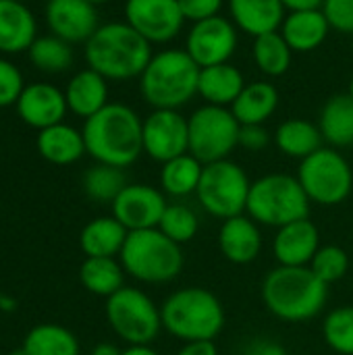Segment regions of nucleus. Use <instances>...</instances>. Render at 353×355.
Here are the masks:
<instances>
[{
    "label": "nucleus",
    "instance_id": "f257e3e1",
    "mask_svg": "<svg viewBox=\"0 0 353 355\" xmlns=\"http://www.w3.org/2000/svg\"><path fill=\"white\" fill-rule=\"evenodd\" d=\"M85 152L100 164L117 168L131 166L144 154V121L119 102H108L81 129Z\"/></svg>",
    "mask_w": 353,
    "mask_h": 355
},
{
    "label": "nucleus",
    "instance_id": "f03ea898",
    "mask_svg": "<svg viewBox=\"0 0 353 355\" xmlns=\"http://www.w3.org/2000/svg\"><path fill=\"white\" fill-rule=\"evenodd\" d=\"M264 308L285 322H308L316 318L329 300V285L310 266H277L260 287Z\"/></svg>",
    "mask_w": 353,
    "mask_h": 355
},
{
    "label": "nucleus",
    "instance_id": "7ed1b4c3",
    "mask_svg": "<svg viewBox=\"0 0 353 355\" xmlns=\"http://www.w3.org/2000/svg\"><path fill=\"white\" fill-rule=\"evenodd\" d=\"M152 56V44L127 21L104 23L85 42V60L89 69L112 81L139 77Z\"/></svg>",
    "mask_w": 353,
    "mask_h": 355
},
{
    "label": "nucleus",
    "instance_id": "20e7f679",
    "mask_svg": "<svg viewBox=\"0 0 353 355\" xmlns=\"http://www.w3.org/2000/svg\"><path fill=\"white\" fill-rule=\"evenodd\" d=\"M200 67L185 48L156 52L139 75L141 98L154 110H179L198 96Z\"/></svg>",
    "mask_w": 353,
    "mask_h": 355
},
{
    "label": "nucleus",
    "instance_id": "39448f33",
    "mask_svg": "<svg viewBox=\"0 0 353 355\" xmlns=\"http://www.w3.org/2000/svg\"><path fill=\"white\" fill-rule=\"evenodd\" d=\"M162 329L183 343L214 341L225 329L221 300L202 287H185L171 293L160 306Z\"/></svg>",
    "mask_w": 353,
    "mask_h": 355
},
{
    "label": "nucleus",
    "instance_id": "423d86ee",
    "mask_svg": "<svg viewBox=\"0 0 353 355\" xmlns=\"http://www.w3.org/2000/svg\"><path fill=\"white\" fill-rule=\"evenodd\" d=\"M119 258L127 275L148 285L175 281L185 264L181 245L169 239L160 229L131 231Z\"/></svg>",
    "mask_w": 353,
    "mask_h": 355
},
{
    "label": "nucleus",
    "instance_id": "0eeeda50",
    "mask_svg": "<svg viewBox=\"0 0 353 355\" xmlns=\"http://www.w3.org/2000/svg\"><path fill=\"white\" fill-rule=\"evenodd\" d=\"M310 204L298 177L270 173L252 181L246 212L258 225L281 229L289 223L308 218Z\"/></svg>",
    "mask_w": 353,
    "mask_h": 355
},
{
    "label": "nucleus",
    "instance_id": "6e6552de",
    "mask_svg": "<svg viewBox=\"0 0 353 355\" xmlns=\"http://www.w3.org/2000/svg\"><path fill=\"white\" fill-rule=\"evenodd\" d=\"M250 189L252 181L248 173L237 162L227 158L204 164L196 196L210 216L227 220L248 210Z\"/></svg>",
    "mask_w": 353,
    "mask_h": 355
},
{
    "label": "nucleus",
    "instance_id": "1a4fd4ad",
    "mask_svg": "<svg viewBox=\"0 0 353 355\" xmlns=\"http://www.w3.org/2000/svg\"><path fill=\"white\" fill-rule=\"evenodd\" d=\"M298 181L310 202L318 206H339L353 189L350 162L335 148H320L300 162Z\"/></svg>",
    "mask_w": 353,
    "mask_h": 355
},
{
    "label": "nucleus",
    "instance_id": "9d476101",
    "mask_svg": "<svg viewBox=\"0 0 353 355\" xmlns=\"http://www.w3.org/2000/svg\"><path fill=\"white\" fill-rule=\"evenodd\" d=\"M189 154L202 164L227 160L239 148V121L227 106L204 104L187 116Z\"/></svg>",
    "mask_w": 353,
    "mask_h": 355
},
{
    "label": "nucleus",
    "instance_id": "9b49d317",
    "mask_svg": "<svg viewBox=\"0 0 353 355\" xmlns=\"http://www.w3.org/2000/svg\"><path fill=\"white\" fill-rule=\"evenodd\" d=\"M106 318L114 335L129 345H150L162 329L160 308L133 287H123L106 300Z\"/></svg>",
    "mask_w": 353,
    "mask_h": 355
},
{
    "label": "nucleus",
    "instance_id": "f8f14e48",
    "mask_svg": "<svg viewBox=\"0 0 353 355\" xmlns=\"http://www.w3.org/2000/svg\"><path fill=\"white\" fill-rule=\"evenodd\" d=\"M237 27L227 17H210L191 25L185 37V52L200 69L229 62L237 50Z\"/></svg>",
    "mask_w": 353,
    "mask_h": 355
},
{
    "label": "nucleus",
    "instance_id": "ddd939ff",
    "mask_svg": "<svg viewBox=\"0 0 353 355\" xmlns=\"http://www.w3.org/2000/svg\"><path fill=\"white\" fill-rule=\"evenodd\" d=\"M125 21L150 44H166L179 35L185 17L179 0H127Z\"/></svg>",
    "mask_w": 353,
    "mask_h": 355
},
{
    "label": "nucleus",
    "instance_id": "4468645a",
    "mask_svg": "<svg viewBox=\"0 0 353 355\" xmlns=\"http://www.w3.org/2000/svg\"><path fill=\"white\" fill-rule=\"evenodd\" d=\"M144 152L160 164L187 154V119L179 110H152L144 119Z\"/></svg>",
    "mask_w": 353,
    "mask_h": 355
},
{
    "label": "nucleus",
    "instance_id": "2eb2a0df",
    "mask_svg": "<svg viewBox=\"0 0 353 355\" xmlns=\"http://www.w3.org/2000/svg\"><path fill=\"white\" fill-rule=\"evenodd\" d=\"M166 196L146 183H127V187L112 202V216L131 233L158 229L166 210Z\"/></svg>",
    "mask_w": 353,
    "mask_h": 355
},
{
    "label": "nucleus",
    "instance_id": "dca6fc26",
    "mask_svg": "<svg viewBox=\"0 0 353 355\" xmlns=\"http://www.w3.org/2000/svg\"><path fill=\"white\" fill-rule=\"evenodd\" d=\"M46 21L52 33L69 44L87 42L100 27L96 4L87 0H50Z\"/></svg>",
    "mask_w": 353,
    "mask_h": 355
},
{
    "label": "nucleus",
    "instance_id": "f3484780",
    "mask_svg": "<svg viewBox=\"0 0 353 355\" xmlns=\"http://www.w3.org/2000/svg\"><path fill=\"white\" fill-rule=\"evenodd\" d=\"M67 98L56 85L50 83H31L23 87L17 100V112L23 123L35 129H46L62 123L67 114Z\"/></svg>",
    "mask_w": 353,
    "mask_h": 355
},
{
    "label": "nucleus",
    "instance_id": "a211bd4d",
    "mask_svg": "<svg viewBox=\"0 0 353 355\" xmlns=\"http://www.w3.org/2000/svg\"><path fill=\"white\" fill-rule=\"evenodd\" d=\"M320 250V233L310 218H302L277 229L273 254L279 266H310Z\"/></svg>",
    "mask_w": 353,
    "mask_h": 355
},
{
    "label": "nucleus",
    "instance_id": "6ab92c4d",
    "mask_svg": "<svg viewBox=\"0 0 353 355\" xmlns=\"http://www.w3.org/2000/svg\"><path fill=\"white\" fill-rule=\"evenodd\" d=\"M218 250L231 264L246 266L262 252V233L258 223L246 214L223 220L218 231Z\"/></svg>",
    "mask_w": 353,
    "mask_h": 355
},
{
    "label": "nucleus",
    "instance_id": "aec40b11",
    "mask_svg": "<svg viewBox=\"0 0 353 355\" xmlns=\"http://www.w3.org/2000/svg\"><path fill=\"white\" fill-rule=\"evenodd\" d=\"M229 12L235 27L252 37L279 31L285 21L281 0H229Z\"/></svg>",
    "mask_w": 353,
    "mask_h": 355
},
{
    "label": "nucleus",
    "instance_id": "412c9836",
    "mask_svg": "<svg viewBox=\"0 0 353 355\" xmlns=\"http://www.w3.org/2000/svg\"><path fill=\"white\" fill-rule=\"evenodd\" d=\"M279 31L293 52H312L327 40L331 23L322 8L295 10L285 15V21Z\"/></svg>",
    "mask_w": 353,
    "mask_h": 355
},
{
    "label": "nucleus",
    "instance_id": "4be33fe9",
    "mask_svg": "<svg viewBox=\"0 0 353 355\" xmlns=\"http://www.w3.org/2000/svg\"><path fill=\"white\" fill-rule=\"evenodd\" d=\"M35 42V19L21 0H0V52L17 54Z\"/></svg>",
    "mask_w": 353,
    "mask_h": 355
},
{
    "label": "nucleus",
    "instance_id": "5701e85b",
    "mask_svg": "<svg viewBox=\"0 0 353 355\" xmlns=\"http://www.w3.org/2000/svg\"><path fill=\"white\" fill-rule=\"evenodd\" d=\"M108 79L96 73L94 69L79 71L67 85L64 98L71 112L81 119L94 116L108 104Z\"/></svg>",
    "mask_w": 353,
    "mask_h": 355
},
{
    "label": "nucleus",
    "instance_id": "b1692460",
    "mask_svg": "<svg viewBox=\"0 0 353 355\" xmlns=\"http://www.w3.org/2000/svg\"><path fill=\"white\" fill-rule=\"evenodd\" d=\"M243 87H246L243 73L231 62L200 69L198 96H202L206 104L231 108V104L237 100Z\"/></svg>",
    "mask_w": 353,
    "mask_h": 355
},
{
    "label": "nucleus",
    "instance_id": "393cba45",
    "mask_svg": "<svg viewBox=\"0 0 353 355\" xmlns=\"http://www.w3.org/2000/svg\"><path fill=\"white\" fill-rule=\"evenodd\" d=\"M279 106V92L270 81L246 83L237 100L231 104V112L239 125H264Z\"/></svg>",
    "mask_w": 353,
    "mask_h": 355
},
{
    "label": "nucleus",
    "instance_id": "a878e982",
    "mask_svg": "<svg viewBox=\"0 0 353 355\" xmlns=\"http://www.w3.org/2000/svg\"><path fill=\"white\" fill-rule=\"evenodd\" d=\"M127 235L129 231L114 216H100L83 227L79 245L87 258H114L121 256Z\"/></svg>",
    "mask_w": 353,
    "mask_h": 355
},
{
    "label": "nucleus",
    "instance_id": "bb28decb",
    "mask_svg": "<svg viewBox=\"0 0 353 355\" xmlns=\"http://www.w3.org/2000/svg\"><path fill=\"white\" fill-rule=\"evenodd\" d=\"M37 152L52 164H73L85 154L83 133L64 123L46 127L37 135Z\"/></svg>",
    "mask_w": 353,
    "mask_h": 355
},
{
    "label": "nucleus",
    "instance_id": "cd10ccee",
    "mask_svg": "<svg viewBox=\"0 0 353 355\" xmlns=\"http://www.w3.org/2000/svg\"><path fill=\"white\" fill-rule=\"evenodd\" d=\"M318 129L331 148L353 146V100L350 94H339L327 100L320 110Z\"/></svg>",
    "mask_w": 353,
    "mask_h": 355
},
{
    "label": "nucleus",
    "instance_id": "c85d7f7f",
    "mask_svg": "<svg viewBox=\"0 0 353 355\" xmlns=\"http://www.w3.org/2000/svg\"><path fill=\"white\" fill-rule=\"evenodd\" d=\"M273 141L281 154H285L289 158L304 160L310 154H314L316 150H320L325 139H322L318 125H314L312 121L287 119L285 123H281L277 127Z\"/></svg>",
    "mask_w": 353,
    "mask_h": 355
},
{
    "label": "nucleus",
    "instance_id": "c756f323",
    "mask_svg": "<svg viewBox=\"0 0 353 355\" xmlns=\"http://www.w3.org/2000/svg\"><path fill=\"white\" fill-rule=\"evenodd\" d=\"M204 164L189 152L177 156L162 164L160 168V189L164 196L187 198L198 191Z\"/></svg>",
    "mask_w": 353,
    "mask_h": 355
},
{
    "label": "nucleus",
    "instance_id": "7c9ffc66",
    "mask_svg": "<svg viewBox=\"0 0 353 355\" xmlns=\"http://www.w3.org/2000/svg\"><path fill=\"white\" fill-rule=\"evenodd\" d=\"M79 279L89 293L108 300L123 289L125 268L114 258H85L79 268Z\"/></svg>",
    "mask_w": 353,
    "mask_h": 355
},
{
    "label": "nucleus",
    "instance_id": "2f4dec72",
    "mask_svg": "<svg viewBox=\"0 0 353 355\" xmlns=\"http://www.w3.org/2000/svg\"><path fill=\"white\" fill-rule=\"evenodd\" d=\"M252 56L260 73H264L266 77H281L291 67L293 50L285 42L281 31H270L254 37Z\"/></svg>",
    "mask_w": 353,
    "mask_h": 355
},
{
    "label": "nucleus",
    "instance_id": "473e14b6",
    "mask_svg": "<svg viewBox=\"0 0 353 355\" xmlns=\"http://www.w3.org/2000/svg\"><path fill=\"white\" fill-rule=\"evenodd\" d=\"M23 355H79V343L64 327L40 324L27 333Z\"/></svg>",
    "mask_w": 353,
    "mask_h": 355
},
{
    "label": "nucleus",
    "instance_id": "72a5a7b5",
    "mask_svg": "<svg viewBox=\"0 0 353 355\" xmlns=\"http://www.w3.org/2000/svg\"><path fill=\"white\" fill-rule=\"evenodd\" d=\"M127 187V179L123 168L110 164H96L83 175V189L94 202H114L117 196Z\"/></svg>",
    "mask_w": 353,
    "mask_h": 355
},
{
    "label": "nucleus",
    "instance_id": "f704fd0d",
    "mask_svg": "<svg viewBox=\"0 0 353 355\" xmlns=\"http://www.w3.org/2000/svg\"><path fill=\"white\" fill-rule=\"evenodd\" d=\"M29 58L35 64V69L44 73H60L67 71L73 62V50L69 42L56 37V35H46V37H35V42L29 46Z\"/></svg>",
    "mask_w": 353,
    "mask_h": 355
},
{
    "label": "nucleus",
    "instance_id": "c9c22d12",
    "mask_svg": "<svg viewBox=\"0 0 353 355\" xmlns=\"http://www.w3.org/2000/svg\"><path fill=\"white\" fill-rule=\"evenodd\" d=\"M322 337L335 354L353 355V306H341L327 314Z\"/></svg>",
    "mask_w": 353,
    "mask_h": 355
},
{
    "label": "nucleus",
    "instance_id": "e433bc0d",
    "mask_svg": "<svg viewBox=\"0 0 353 355\" xmlns=\"http://www.w3.org/2000/svg\"><path fill=\"white\" fill-rule=\"evenodd\" d=\"M158 229L169 239H173L175 243L183 245V243H189L198 235L200 220H198V214L189 206L169 204L166 210H164V214H162V218H160Z\"/></svg>",
    "mask_w": 353,
    "mask_h": 355
},
{
    "label": "nucleus",
    "instance_id": "4c0bfd02",
    "mask_svg": "<svg viewBox=\"0 0 353 355\" xmlns=\"http://www.w3.org/2000/svg\"><path fill=\"white\" fill-rule=\"evenodd\" d=\"M312 272L327 285L341 281L350 270V256L339 245H320L310 262Z\"/></svg>",
    "mask_w": 353,
    "mask_h": 355
},
{
    "label": "nucleus",
    "instance_id": "58836bf2",
    "mask_svg": "<svg viewBox=\"0 0 353 355\" xmlns=\"http://www.w3.org/2000/svg\"><path fill=\"white\" fill-rule=\"evenodd\" d=\"M21 92H23V77L19 69L12 62L0 58V108L17 104Z\"/></svg>",
    "mask_w": 353,
    "mask_h": 355
},
{
    "label": "nucleus",
    "instance_id": "ea45409f",
    "mask_svg": "<svg viewBox=\"0 0 353 355\" xmlns=\"http://www.w3.org/2000/svg\"><path fill=\"white\" fill-rule=\"evenodd\" d=\"M322 12L327 15L331 29L353 35V0H325Z\"/></svg>",
    "mask_w": 353,
    "mask_h": 355
},
{
    "label": "nucleus",
    "instance_id": "a19ab883",
    "mask_svg": "<svg viewBox=\"0 0 353 355\" xmlns=\"http://www.w3.org/2000/svg\"><path fill=\"white\" fill-rule=\"evenodd\" d=\"M225 0H179L181 12L185 17V21L198 23L210 17H216L223 8Z\"/></svg>",
    "mask_w": 353,
    "mask_h": 355
},
{
    "label": "nucleus",
    "instance_id": "79ce46f5",
    "mask_svg": "<svg viewBox=\"0 0 353 355\" xmlns=\"http://www.w3.org/2000/svg\"><path fill=\"white\" fill-rule=\"evenodd\" d=\"M270 133L264 125H241L239 129V148L248 152H262L270 144Z\"/></svg>",
    "mask_w": 353,
    "mask_h": 355
},
{
    "label": "nucleus",
    "instance_id": "37998d69",
    "mask_svg": "<svg viewBox=\"0 0 353 355\" xmlns=\"http://www.w3.org/2000/svg\"><path fill=\"white\" fill-rule=\"evenodd\" d=\"M243 355H287L285 347L270 339H258L246 347Z\"/></svg>",
    "mask_w": 353,
    "mask_h": 355
},
{
    "label": "nucleus",
    "instance_id": "c03bdc74",
    "mask_svg": "<svg viewBox=\"0 0 353 355\" xmlns=\"http://www.w3.org/2000/svg\"><path fill=\"white\" fill-rule=\"evenodd\" d=\"M177 355H218V349L214 341H193V343H183Z\"/></svg>",
    "mask_w": 353,
    "mask_h": 355
},
{
    "label": "nucleus",
    "instance_id": "a18cd8bd",
    "mask_svg": "<svg viewBox=\"0 0 353 355\" xmlns=\"http://www.w3.org/2000/svg\"><path fill=\"white\" fill-rule=\"evenodd\" d=\"M322 2H325V0H281V4L285 6V10H287V12L322 8Z\"/></svg>",
    "mask_w": 353,
    "mask_h": 355
},
{
    "label": "nucleus",
    "instance_id": "49530a36",
    "mask_svg": "<svg viewBox=\"0 0 353 355\" xmlns=\"http://www.w3.org/2000/svg\"><path fill=\"white\" fill-rule=\"evenodd\" d=\"M121 355H160L156 349H152L150 345H129L127 349H123Z\"/></svg>",
    "mask_w": 353,
    "mask_h": 355
},
{
    "label": "nucleus",
    "instance_id": "de8ad7c7",
    "mask_svg": "<svg viewBox=\"0 0 353 355\" xmlns=\"http://www.w3.org/2000/svg\"><path fill=\"white\" fill-rule=\"evenodd\" d=\"M123 352L117 347V345H112V343H100V345H96L94 347V352L92 355H121Z\"/></svg>",
    "mask_w": 353,
    "mask_h": 355
},
{
    "label": "nucleus",
    "instance_id": "09e8293b",
    "mask_svg": "<svg viewBox=\"0 0 353 355\" xmlns=\"http://www.w3.org/2000/svg\"><path fill=\"white\" fill-rule=\"evenodd\" d=\"M87 2H92V4L98 6V4H104V2H108V0H87Z\"/></svg>",
    "mask_w": 353,
    "mask_h": 355
},
{
    "label": "nucleus",
    "instance_id": "8fccbe9b",
    "mask_svg": "<svg viewBox=\"0 0 353 355\" xmlns=\"http://www.w3.org/2000/svg\"><path fill=\"white\" fill-rule=\"evenodd\" d=\"M350 96H352V100H353V77H352V81H350V92H347Z\"/></svg>",
    "mask_w": 353,
    "mask_h": 355
},
{
    "label": "nucleus",
    "instance_id": "3c124183",
    "mask_svg": "<svg viewBox=\"0 0 353 355\" xmlns=\"http://www.w3.org/2000/svg\"><path fill=\"white\" fill-rule=\"evenodd\" d=\"M21 2H23V0H21Z\"/></svg>",
    "mask_w": 353,
    "mask_h": 355
}]
</instances>
